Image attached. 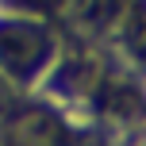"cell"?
Returning <instances> with one entry per match:
<instances>
[{
  "mask_svg": "<svg viewBox=\"0 0 146 146\" xmlns=\"http://www.w3.org/2000/svg\"><path fill=\"white\" fill-rule=\"evenodd\" d=\"M46 54H50V38H46L42 27L23 23V19L0 23V66L8 73L31 77V73L46 62Z\"/></svg>",
  "mask_w": 146,
  "mask_h": 146,
  "instance_id": "1",
  "label": "cell"
}]
</instances>
